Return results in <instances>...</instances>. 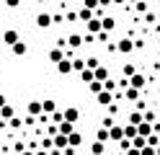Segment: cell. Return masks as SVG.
<instances>
[{
  "instance_id": "obj_36",
  "label": "cell",
  "mask_w": 160,
  "mask_h": 155,
  "mask_svg": "<svg viewBox=\"0 0 160 155\" xmlns=\"http://www.w3.org/2000/svg\"><path fill=\"white\" fill-rule=\"evenodd\" d=\"M142 21H145V23H158V16L152 13V10H147V13H145V18H142Z\"/></svg>"
},
{
  "instance_id": "obj_56",
  "label": "cell",
  "mask_w": 160,
  "mask_h": 155,
  "mask_svg": "<svg viewBox=\"0 0 160 155\" xmlns=\"http://www.w3.org/2000/svg\"><path fill=\"white\" fill-rule=\"evenodd\" d=\"M21 155H34V150H28V147H26V150H23Z\"/></svg>"
},
{
  "instance_id": "obj_33",
  "label": "cell",
  "mask_w": 160,
  "mask_h": 155,
  "mask_svg": "<svg viewBox=\"0 0 160 155\" xmlns=\"http://www.w3.org/2000/svg\"><path fill=\"white\" fill-rule=\"evenodd\" d=\"M103 90H108V93H114V90H116V80H111V78H106V80H103Z\"/></svg>"
},
{
  "instance_id": "obj_57",
  "label": "cell",
  "mask_w": 160,
  "mask_h": 155,
  "mask_svg": "<svg viewBox=\"0 0 160 155\" xmlns=\"http://www.w3.org/2000/svg\"><path fill=\"white\" fill-rule=\"evenodd\" d=\"M127 3H132V5H134V3H137V0H127Z\"/></svg>"
},
{
  "instance_id": "obj_43",
  "label": "cell",
  "mask_w": 160,
  "mask_h": 155,
  "mask_svg": "<svg viewBox=\"0 0 160 155\" xmlns=\"http://www.w3.org/2000/svg\"><path fill=\"white\" fill-rule=\"evenodd\" d=\"M23 150H26V145H23V142H16V145H13V152H16V155H21Z\"/></svg>"
},
{
  "instance_id": "obj_55",
  "label": "cell",
  "mask_w": 160,
  "mask_h": 155,
  "mask_svg": "<svg viewBox=\"0 0 160 155\" xmlns=\"http://www.w3.org/2000/svg\"><path fill=\"white\" fill-rule=\"evenodd\" d=\"M34 155H49V152H47V150H36Z\"/></svg>"
},
{
  "instance_id": "obj_44",
  "label": "cell",
  "mask_w": 160,
  "mask_h": 155,
  "mask_svg": "<svg viewBox=\"0 0 160 155\" xmlns=\"http://www.w3.org/2000/svg\"><path fill=\"white\" fill-rule=\"evenodd\" d=\"M106 111H108V116H114V114L119 111V106H116V103H108V106H106Z\"/></svg>"
},
{
  "instance_id": "obj_49",
  "label": "cell",
  "mask_w": 160,
  "mask_h": 155,
  "mask_svg": "<svg viewBox=\"0 0 160 155\" xmlns=\"http://www.w3.org/2000/svg\"><path fill=\"white\" fill-rule=\"evenodd\" d=\"M62 155H78V152H75V147H70V145H67V147L62 150Z\"/></svg>"
},
{
  "instance_id": "obj_38",
  "label": "cell",
  "mask_w": 160,
  "mask_h": 155,
  "mask_svg": "<svg viewBox=\"0 0 160 155\" xmlns=\"http://www.w3.org/2000/svg\"><path fill=\"white\" fill-rule=\"evenodd\" d=\"M59 23H65V16L62 13H52V26H59Z\"/></svg>"
},
{
  "instance_id": "obj_3",
  "label": "cell",
  "mask_w": 160,
  "mask_h": 155,
  "mask_svg": "<svg viewBox=\"0 0 160 155\" xmlns=\"http://www.w3.org/2000/svg\"><path fill=\"white\" fill-rule=\"evenodd\" d=\"M16 41H21V34H18L16 28H5V31H3V44H8V47H13Z\"/></svg>"
},
{
  "instance_id": "obj_32",
  "label": "cell",
  "mask_w": 160,
  "mask_h": 155,
  "mask_svg": "<svg viewBox=\"0 0 160 155\" xmlns=\"http://www.w3.org/2000/svg\"><path fill=\"white\" fill-rule=\"evenodd\" d=\"M134 10H137V13H147V0H137V3H134Z\"/></svg>"
},
{
  "instance_id": "obj_7",
  "label": "cell",
  "mask_w": 160,
  "mask_h": 155,
  "mask_svg": "<svg viewBox=\"0 0 160 155\" xmlns=\"http://www.w3.org/2000/svg\"><path fill=\"white\" fill-rule=\"evenodd\" d=\"M36 26L39 28H49V26H52V13H47V10H44V13H39L36 16Z\"/></svg>"
},
{
  "instance_id": "obj_17",
  "label": "cell",
  "mask_w": 160,
  "mask_h": 155,
  "mask_svg": "<svg viewBox=\"0 0 160 155\" xmlns=\"http://www.w3.org/2000/svg\"><path fill=\"white\" fill-rule=\"evenodd\" d=\"M11 52H13V54H16V57H23V54H26V52H28V47H26V41L21 39V41H16V44L11 47Z\"/></svg>"
},
{
  "instance_id": "obj_11",
  "label": "cell",
  "mask_w": 160,
  "mask_h": 155,
  "mask_svg": "<svg viewBox=\"0 0 160 155\" xmlns=\"http://www.w3.org/2000/svg\"><path fill=\"white\" fill-rule=\"evenodd\" d=\"M16 116V109H13V103H5L3 109H0V121H8V119H13Z\"/></svg>"
},
{
  "instance_id": "obj_62",
  "label": "cell",
  "mask_w": 160,
  "mask_h": 155,
  "mask_svg": "<svg viewBox=\"0 0 160 155\" xmlns=\"http://www.w3.org/2000/svg\"><path fill=\"white\" fill-rule=\"evenodd\" d=\"M11 155H16V152H11Z\"/></svg>"
},
{
  "instance_id": "obj_51",
  "label": "cell",
  "mask_w": 160,
  "mask_h": 155,
  "mask_svg": "<svg viewBox=\"0 0 160 155\" xmlns=\"http://www.w3.org/2000/svg\"><path fill=\"white\" fill-rule=\"evenodd\" d=\"M108 5H111V0H98V8H103V10H106Z\"/></svg>"
},
{
  "instance_id": "obj_26",
  "label": "cell",
  "mask_w": 160,
  "mask_h": 155,
  "mask_svg": "<svg viewBox=\"0 0 160 155\" xmlns=\"http://www.w3.org/2000/svg\"><path fill=\"white\" fill-rule=\"evenodd\" d=\"M145 142H147V147H158V145H160V134H150V137H145Z\"/></svg>"
},
{
  "instance_id": "obj_14",
  "label": "cell",
  "mask_w": 160,
  "mask_h": 155,
  "mask_svg": "<svg viewBox=\"0 0 160 155\" xmlns=\"http://www.w3.org/2000/svg\"><path fill=\"white\" fill-rule=\"evenodd\" d=\"M52 147L62 152V150L67 147V137H65V134H54V137H52Z\"/></svg>"
},
{
  "instance_id": "obj_25",
  "label": "cell",
  "mask_w": 160,
  "mask_h": 155,
  "mask_svg": "<svg viewBox=\"0 0 160 155\" xmlns=\"http://www.w3.org/2000/svg\"><path fill=\"white\" fill-rule=\"evenodd\" d=\"M96 142H108V129L106 127H98L96 129Z\"/></svg>"
},
{
  "instance_id": "obj_8",
  "label": "cell",
  "mask_w": 160,
  "mask_h": 155,
  "mask_svg": "<svg viewBox=\"0 0 160 155\" xmlns=\"http://www.w3.org/2000/svg\"><path fill=\"white\" fill-rule=\"evenodd\" d=\"M65 44H67L70 49H78V47H83V34H70V36L65 39Z\"/></svg>"
},
{
  "instance_id": "obj_34",
  "label": "cell",
  "mask_w": 160,
  "mask_h": 155,
  "mask_svg": "<svg viewBox=\"0 0 160 155\" xmlns=\"http://www.w3.org/2000/svg\"><path fill=\"white\" fill-rule=\"evenodd\" d=\"M129 145H132V147H137V150H142V147H145L147 142H145V137H134V140L129 142Z\"/></svg>"
},
{
  "instance_id": "obj_58",
  "label": "cell",
  "mask_w": 160,
  "mask_h": 155,
  "mask_svg": "<svg viewBox=\"0 0 160 155\" xmlns=\"http://www.w3.org/2000/svg\"><path fill=\"white\" fill-rule=\"evenodd\" d=\"M36 3H47V0H36Z\"/></svg>"
},
{
  "instance_id": "obj_4",
  "label": "cell",
  "mask_w": 160,
  "mask_h": 155,
  "mask_svg": "<svg viewBox=\"0 0 160 155\" xmlns=\"http://www.w3.org/2000/svg\"><path fill=\"white\" fill-rule=\"evenodd\" d=\"M116 52H122V54H129V52H134V41L124 36V39H119L116 41Z\"/></svg>"
},
{
  "instance_id": "obj_60",
  "label": "cell",
  "mask_w": 160,
  "mask_h": 155,
  "mask_svg": "<svg viewBox=\"0 0 160 155\" xmlns=\"http://www.w3.org/2000/svg\"><path fill=\"white\" fill-rule=\"evenodd\" d=\"M85 155H93V152H85Z\"/></svg>"
},
{
  "instance_id": "obj_45",
  "label": "cell",
  "mask_w": 160,
  "mask_h": 155,
  "mask_svg": "<svg viewBox=\"0 0 160 155\" xmlns=\"http://www.w3.org/2000/svg\"><path fill=\"white\" fill-rule=\"evenodd\" d=\"M96 36H98V41H103V44H106V41H111V39H108V34H106V31H98Z\"/></svg>"
},
{
  "instance_id": "obj_40",
  "label": "cell",
  "mask_w": 160,
  "mask_h": 155,
  "mask_svg": "<svg viewBox=\"0 0 160 155\" xmlns=\"http://www.w3.org/2000/svg\"><path fill=\"white\" fill-rule=\"evenodd\" d=\"M42 150H47V152L52 150V137H44V140H42Z\"/></svg>"
},
{
  "instance_id": "obj_21",
  "label": "cell",
  "mask_w": 160,
  "mask_h": 155,
  "mask_svg": "<svg viewBox=\"0 0 160 155\" xmlns=\"http://www.w3.org/2000/svg\"><path fill=\"white\" fill-rule=\"evenodd\" d=\"M49 59H52L54 65H57V62H62V59H65V49H59V47L49 49Z\"/></svg>"
},
{
  "instance_id": "obj_1",
  "label": "cell",
  "mask_w": 160,
  "mask_h": 155,
  "mask_svg": "<svg viewBox=\"0 0 160 155\" xmlns=\"http://www.w3.org/2000/svg\"><path fill=\"white\" fill-rule=\"evenodd\" d=\"M129 88H137V90L147 88V75H142V72H134V75L129 78Z\"/></svg>"
},
{
  "instance_id": "obj_2",
  "label": "cell",
  "mask_w": 160,
  "mask_h": 155,
  "mask_svg": "<svg viewBox=\"0 0 160 155\" xmlns=\"http://www.w3.org/2000/svg\"><path fill=\"white\" fill-rule=\"evenodd\" d=\"M108 140H111V142H122L124 140V124H114V127H108Z\"/></svg>"
},
{
  "instance_id": "obj_9",
  "label": "cell",
  "mask_w": 160,
  "mask_h": 155,
  "mask_svg": "<svg viewBox=\"0 0 160 155\" xmlns=\"http://www.w3.org/2000/svg\"><path fill=\"white\" fill-rule=\"evenodd\" d=\"M96 103H101V106H108V103H114V93H108V90L96 93Z\"/></svg>"
},
{
  "instance_id": "obj_42",
  "label": "cell",
  "mask_w": 160,
  "mask_h": 155,
  "mask_svg": "<svg viewBox=\"0 0 160 155\" xmlns=\"http://www.w3.org/2000/svg\"><path fill=\"white\" fill-rule=\"evenodd\" d=\"M49 119H52L54 124H59V121H62V111H54V114H49Z\"/></svg>"
},
{
  "instance_id": "obj_50",
  "label": "cell",
  "mask_w": 160,
  "mask_h": 155,
  "mask_svg": "<svg viewBox=\"0 0 160 155\" xmlns=\"http://www.w3.org/2000/svg\"><path fill=\"white\" fill-rule=\"evenodd\" d=\"M124 155H139V150H137V147H127Z\"/></svg>"
},
{
  "instance_id": "obj_22",
  "label": "cell",
  "mask_w": 160,
  "mask_h": 155,
  "mask_svg": "<svg viewBox=\"0 0 160 155\" xmlns=\"http://www.w3.org/2000/svg\"><path fill=\"white\" fill-rule=\"evenodd\" d=\"M134 137H137V127H134V124H124V140L132 142Z\"/></svg>"
},
{
  "instance_id": "obj_19",
  "label": "cell",
  "mask_w": 160,
  "mask_h": 155,
  "mask_svg": "<svg viewBox=\"0 0 160 155\" xmlns=\"http://www.w3.org/2000/svg\"><path fill=\"white\" fill-rule=\"evenodd\" d=\"M54 111H57V101H54V98L42 101V114H54Z\"/></svg>"
},
{
  "instance_id": "obj_53",
  "label": "cell",
  "mask_w": 160,
  "mask_h": 155,
  "mask_svg": "<svg viewBox=\"0 0 160 155\" xmlns=\"http://www.w3.org/2000/svg\"><path fill=\"white\" fill-rule=\"evenodd\" d=\"M5 103H8V98L3 96V93H0V109H3V106H5Z\"/></svg>"
},
{
  "instance_id": "obj_37",
  "label": "cell",
  "mask_w": 160,
  "mask_h": 155,
  "mask_svg": "<svg viewBox=\"0 0 160 155\" xmlns=\"http://www.w3.org/2000/svg\"><path fill=\"white\" fill-rule=\"evenodd\" d=\"M98 65H101V62H98L96 57H88V59H85V67H88V70H96Z\"/></svg>"
},
{
  "instance_id": "obj_54",
  "label": "cell",
  "mask_w": 160,
  "mask_h": 155,
  "mask_svg": "<svg viewBox=\"0 0 160 155\" xmlns=\"http://www.w3.org/2000/svg\"><path fill=\"white\" fill-rule=\"evenodd\" d=\"M111 3H116V5H127V0H111Z\"/></svg>"
},
{
  "instance_id": "obj_27",
  "label": "cell",
  "mask_w": 160,
  "mask_h": 155,
  "mask_svg": "<svg viewBox=\"0 0 160 155\" xmlns=\"http://www.w3.org/2000/svg\"><path fill=\"white\" fill-rule=\"evenodd\" d=\"M122 72H124V78H127V80H129V78H132V75H134V72H137V67H134V65H132V62H127V65H124V67H122Z\"/></svg>"
},
{
  "instance_id": "obj_15",
  "label": "cell",
  "mask_w": 160,
  "mask_h": 155,
  "mask_svg": "<svg viewBox=\"0 0 160 155\" xmlns=\"http://www.w3.org/2000/svg\"><path fill=\"white\" fill-rule=\"evenodd\" d=\"M122 96H124L127 101H132V103H137V101H139V90H137V88H129V85H127V88L122 90Z\"/></svg>"
},
{
  "instance_id": "obj_13",
  "label": "cell",
  "mask_w": 160,
  "mask_h": 155,
  "mask_svg": "<svg viewBox=\"0 0 160 155\" xmlns=\"http://www.w3.org/2000/svg\"><path fill=\"white\" fill-rule=\"evenodd\" d=\"M72 132H75V124H70V121H65V119L57 124V134H65V137H67V134H72Z\"/></svg>"
},
{
  "instance_id": "obj_12",
  "label": "cell",
  "mask_w": 160,
  "mask_h": 155,
  "mask_svg": "<svg viewBox=\"0 0 160 155\" xmlns=\"http://www.w3.org/2000/svg\"><path fill=\"white\" fill-rule=\"evenodd\" d=\"M67 145H70V147H75V150H78L80 145H83V134H80L78 129H75L72 134H67Z\"/></svg>"
},
{
  "instance_id": "obj_24",
  "label": "cell",
  "mask_w": 160,
  "mask_h": 155,
  "mask_svg": "<svg viewBox=\"0 0 160 155\" xmlns=\"http://www.w3.org/2000/svg\"><path fill=\"white\" fill-rule=\"evenodd\" d=\"M88 152H93V155H103V152H106V142H93Z\"/></svg>"
},
{
  "instance_id": "obj_46",
  "label": "cell",
  "mask_w": 160,
  "mask_h": 155,
  "mask_svg": "<svg viewBox=\"0 0 160 155\" xmlns=\"http://www.w3.org/2000/svg\"><path fill=\"white\" fill-rule=\"evenodd\" d=\"M139 155H155V147H147V145H145V147L139 150Z\"/></svg>"
},
{
  "instance_id": "obj_59",
  "label": "cell",
  "mask_w": 160,
  "mask_h": 155,
  "mask_svg": "<svg viewBox=\"0 0 160 155\" xmlns=\"http://www.w3.org/2000/svg\"><path fill=\"white\" fill-rule=\"evenodd\" d=\"M155 16H158V21H160V13H155Z\"/></svg>"
},
{
  "instance_id": "obj_10",
  "label": "cell",
  "mask_w": 160,
  "mask_h": 155,
  "mask_svg": "<svg viewBox=\"0 0 160 155\" xmlns=\"http://www.w3.org/2000/svg\"><path fill=\"white\" fill-rule=\"evenodd\" d=\"M114 28H116V18H111V16H103V18H101V31L111 34Z\"/></svg>"
},
{
  "instance_id": "obj_48",
  "label": "cell",
  "mask_w": 160,
  "mask_h": 155,
  "mask_svg": "<svg viewBox=\"0 0 160 155\" xmlns=\"http://www.w3.org/2000/svg\"><path fill=\"white\" fill-rule=\"evenodd\" d=\"M101 127H106V129H108V127H114V116H106V119H103V124H101Z\"/></svg>"
},
{
  "instance_id": "obj_20",
  "label": "cell",
  "mask_w": 160,
  "mask_h": 155,
  "mask_svg": "<svg viewBox=\"0 0 160 155\" xmlns=\"http://www.w3.org/2000/svg\"><path fill=\"white\" fill-rule=\"evenodd\" d=\"M57 72H62V75H70V72H72V62H70L67 57H65L62 62H57Z\"/></svg>"
},
{
  "instance_id": "obj_47",
  "label": "cell",
  "mask_w": 160,
  "mask_h": 155,
  "mask_svg": "<svg viewBox=\"0 0 160 155\" xmlns=\"http://www.w3.org/2000/svg\"><path fill=\"white\" fill-rule=\"evenodd\" d=\"M3 3H5L8 8H18V5H21V0H3Z\"/></svg>"
},
{
  "instance_id": "obj_29",
  "label": "cell",
  "mask_w": 160,
  "mask_h": 155,
  "mask_svg": "<svg viewBox=\"0 0 160 155\" xmlns=\"http://www.w3.org/2000/svg\"><path fill=\"white\" fill-rule=\"evenodd\" d=\"M80 80H83V83H93V80H96V78H93V70L85 67L83 72H80Z\"/></svg>"
},
{
  "instance_id": "obj_18",
  "label": "cell",
  "mask_w": 160,
  "mask_h": 155,
  "mask_svg": "<svg viewBox=\"0 0 160 155\" xmlns=\"http://www.w3.org/2000/svg\"><path fill=\"white\" fill-rule=\"evenodd\" d=\"M93 78H96L98 83H103V80L108 78V67H106V65H98V67L93 70Z\"/></svg>"
},
{
  "instance_id": "obj_41",
  "label": "cell",
  "mask_w": 160,
  "mask_h": 155,
  "mask_svg": "<svg viewBox=\"0 0 160 155\" xmlns=\"http://www.w3.org/2000/svg\"><path fill=\"white\" fill-rule=\"evenodd\" d=\"M106 52L108 54H116V41H106Z\"/></svg>"
},
{
  "instance_id": "obj_28",
  "label": "cell",
  "mask_w": 160,
  "mask_h": 155,
  "mask_svg": "<svg viewBox=\"0 0 160 155\" xmlns=\"http://www.w3.org/2000/svg\"><path fill=\"white\" fill-rule=\"evenodd\" d=\"M88 90H91L93 96H96V93H101V90H103V83H98V80H93V83H88Z\"/></svg>"
},
{
  "instance_id": "obj_39",
  "label": "cell",
  "mask_w": 160,
  "mask_h": 155,
  "mask_svg": "<svg viewBox=\"0 0 160 155\" xmlns=\"http://www.w3.org/2000/svg\"><path fill=\"white\" fill-rule=\"evenodd\" d=\"M83 3H85L83 8H88V10H96L98 8V0H83Z\"/></svg>"
},
{
  "instance_id": "obj_6",
  "label": "cell",
  "mask_w": 160,
  "mask_h": 155,
  "mask_svg": "<svg viewBox=\"0 0 160 155\" xmlns=\"http://www.w3.org/2000/svg\"><path fill=\"white\" fill-rule=\"evenodd\" d=\"M26 111H28V116H42V101H28L26 103Z\"/></svg>"
},
{
  "instance_id": "obj_61",
  "label": "cell",
  "mask_w": 160,
  "mask_h": 155,
  "mask_svg": "<svg viewBox=\"0 0 160 155\" xmlns=\"http://www.w3.org/2000/svg\"><path fill=\"white\" fill-rule=\"evenodd\" d=\"M57 3H62V0H57Z\"/></svg>"
},
{
  "instance_id": "obj_31",
  "label": "cell",
  "mask_w": 160,
  "mask_h": 155,
  "mask_svg": "<svg viewBox=\"0 0 160 155\" xmlns=\"http://www.w3.org/2000/svg\"><path fill=\"white\" fill-rule=\"evenodd\" d=\"M139 121H142V111H132V114H129V124H134V127H137Z\"/></svg>"
},
{
  "instance_id": "obj_23",
  "label": "cell",
  "mask_w": 160,
  "mask_h": 155,
  "mask_svg": "<svg viewBox=\"0 0 160 155\" xmlns=\"http://www.w3.org/2000/svg\"><path fill=\"white\" fill-rule=\"evenodd\" d=\"M91 18H93V10H88V8H80V10H78V21H83V23H88Z\"/></svg>"
},
{
  "instance_id": "obj_30",
  "label": "cell",
  "mask_w": 160,
  "mask_h": 155,
  "mask_svg": "<svg viewBox=\"0 0 160 155\" xmlns=\"http://www.w3.org/2000/svg\"><path fill=\"white\" fill-rule=\"evenodd\" d=\"M72 62V72H83L85 70V59H70Z\"/></svg>"
},
{
  "instance_id": "obj_5",
  "label": "cell",
  "mask_w": 160,
  "mask_h": 155,
  "mask_svg": "<svg viewBox=\"0 0 160 155\" xmlns=\"http://www.w3.org/2000/svg\"><path fill=\"white\" fill-rule=\"evenodd\" d=\"M62 119H65V121H70V124H75V121L80 119V111H78L75 106H67V109L62 111Z\"/></svg>"
},
{
  "instance_id": "obj_16",
  "label": "cell",
  "mask_w": 160,
  "mask_h": 155,
  "mask_svg": "<svg viewBox=\"0 0 160 155\" xmlns=\"http://www.w3.org/2000/svg\"><path fill=\"white\" fill-rule=\"evenodd\" d=\"M85 28H88V34H93V36H96L98 31H101V18H96V16H93V18L85 23Z\"/></svg>"
},
{
  "instance_id": "obj_52",
  "label": "cell",
  "mask_w": 160,
  "mask_h": 155,
  "mask_svg": "<svg viewBox=\"0 0 160 155\" xmlns=\"http://www.w3.org/2000/svg\"><path fill=\"white\" fill-rule=\"evenodd\" d=\"M67 21H78V13H75V10H67Z\"/></svg>"
},
{
  "instance_id": "obj_35",
  "label": "cell",
  "mask_w": 160,
  "mask_h": 155,
  "mask_svg": "<svg viewBox=\"0 0 160 155\" xmlns=\"http://www.w3.org/2000/svg\"><path fill=\"white\" fill-rule=\"evenodd\" d=\"M8 127H13V129H21V127H23V121L18 119V116H13V119H8Z\"/></svg>"
}]
</instances>
